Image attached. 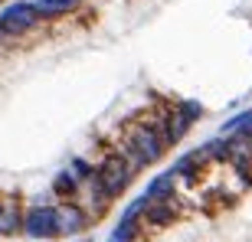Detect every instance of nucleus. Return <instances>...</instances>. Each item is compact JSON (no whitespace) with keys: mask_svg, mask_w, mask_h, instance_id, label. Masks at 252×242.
<instances>
[{"mask_svg":"<svg viewBox=\"0 0 252 242\" xmlns=\"http://www.w3.org/2000/svg\"><path fill=\"white\" fill-rule=\"evenodd\" d=\"M118 154L141 174L144 167L164 160L167 148H164L160 131H158L154 121H128L125 124V134H122V144H118Z\"/></svg>","mask_w":252,"mask_h":242,"instance_id":"1","label":"nucleus"},{"mask_svg":"<svg viewBox=\"0 0 252 242\" xmlns=\"http://www.w3.org/2000/svg\"><path fill=\"white\" fill-rule=\"evenodd\" d=\"M56 216H59V239H79V236L92 226L89 210H85V206H79L75 200L59 203L56 206Z\"/></svg>","mask_w":252,"mask_h":242,"instance_id":"5","label":"nucleus"},{"mask_svg":"<svg viewBox=\"0 0 252 242\" xmlns=\"http://www.w3.org/2000/svg\"><path fill=\"white\" fill-rule=\"evenodd\" d=\"M174 196H177V177H174L170 170H160V174H154V177L148 180L141 200H144V203H160V200H174Z\"/></svg>","mask_w":252,"mask_h":242,"instance_id":"9","label":"nucleus"},{"mask_svg":"<svg viewBox=\"0 0 252 242\" xmlns=\"http://www.w3.org/2000/svg\"><path fill=\"white\" fill-rule=\"evenodd\" d=\"M20 236H27L33 242H56L59 239V216L53 203H33L23 210V226Z\"/></svg>","mask_w":252,"mask_h":242,"instance_id":"4","label":"nucleus"},{"mask_svg":"<svg viewBox=\"0 0 252 242\" xmlns=\"http://www.w3.org/2000/svg\"><path fill=\"white\" fill-rule=\"evenodd\" d=\"M134 177H138V170L131 167L118 151H108V154L102 157V164L95 167V180H98V186L105 190V196H108L112 203L128 193V186H131Z\"/></svg>","mask_w":252,"mask_h":242,"instance_id":"2","label":"nucleus"},{"mask_svg":"<svg viewBox=\"0 0 252 242\" xmlns=\"http://www.w3.org/2000/svg\"><path fill=\"white\" fill-rule=\"evenodd\" d=\"M43 20H39L33 0H10L0 10V39H20L33 33Z\"/></svg>","mask_w":252,"mask_h":242,"instance_id":"3","label":"nucleus"},{"mask_svg":"<svg viewBox=\"0 0 252 242\" xmlns=\"http://www.w3.org/2000/svg\"><path fill=\"white\" fill-rule=\"evenodd\" d=\"M174 112H177L180 118L187 121V124H196V121H200V118L206 115V108H203L200 102H196V98H184V102L174 105Z\"/></svg>","mask_w":252,"mask_h":242,"instance_id":"13","label":"nucleus"},{"mask_svg":"<svg viewBox=\"0 0 252 242\" xmlns=\"http://www.w3.org/2000/svg\"><path fill=\"white\" fill-rule=\"evenodd\" d=\"M105 242H122V239H115V236H108V239H105Z\"/></svg>","mask_w":252,"mask_h":242,"instance_id":"16","label":"nucleus"},{"mask_svg":"<svg viewBox=\"0 0 252 242\" xmlns=\"http://www.w3.org/2000/svg\"><path fill=\"white\" fill-rule=\"evenodd\" d=\"M177 219H180V203H177V196H174V200H160V203H148V210H144V226H151V229L174 226Z\"/></svg>","mask_w":252,"mask_h":242,"instance_id":"8","label":"nucleus"},{"mask_svg":"<svg viewBox=\"0 0 252 242\" xmlns=\"http://www.w3.org/2000/svg\"><path fill=\"white\" fill-rule=\"evenodd\" d=\"M144 210H148V203H144L141 196H134L122 210V219H118V223H144Z\"/></svg>","mask_w":252,"mask_h":242,"instance_id":"15","label":"nucleus"},{"mask_svg":"<svg viewBox=\"0 0 252 242\" xmlns=\"http://www.w3.org/2000/svg\"><path fill=\"white\" fill-rule=\"evenodd\" d=\"M69 170H72V177L79 180V183H89V180L95 177V164L85 157H72L69 160Z\"/></svg>","mask_w":252,"mask_h":242,"instance_id":"14","label":"nucleus"},{"mask_svg":"<svg viewBox=\"0 0 252 242\" xmlns=\"http://www.w3.org/2000/svg\"><path fill=\"white\" fill-rule=\"evenodd\" d=\"M200 148H203V154H206L210 164H229V157H233V138H223V134L203 141Z\"/></svg>","mask_w":252,"mask_h":242,"instance_id":"12","label":"nucleus"},{"mask_svg":"<svg viewBox=\"0 0 252 242\" xmlns=\"http://www.w3.org/2000/svg\"><path fill=\"white\" fill-rule=\"evenodd\" d=\"M3 3H10V0H0V7H3Z\"/></svg>","mask_w":252,"mask_h":242,"instance_id":"18","label":"nucleus"},{"mask_svg":"<svg viewBox=\"0 0 252 242\" xmlns=\"http://www.w3.org/2000/svg\"><path fill=\"white\" fill-rule=\"evenodd\" d=\"M75 242H89V239H82V236H79V239H75Z\"/></svg>","mask_w":252,"mask_h":242,"instance_id":"17","label":"nucleus"},{"mask_svg":"<svg viewBox=\"0 0 252 242\" xmlns=\"http://www.w3.org/2000/svg\"><path fill=\"white\" fill-rule=\"evenodd\" d=\"M23 210H27V206L20 203L17 193H0V239H13V236H20Z\"/></svg>","mask_w":252,"mask_h":242,"instance_id":"6","label":"nucleus"},{"mask_svg":"<svg viewBox=\"0 0 252 242\" xmlns=\"http://www.w3.org/2000/svg\"><path fill=\"white\" fill-rule=\"evenodd\" d=\"M33 7H36L39 20H59V17H65V13L79 10L82 0H33Z\"/></svg>","mask_w":252,"mask_h":242,"instance_id":"11","label":"nucleus"},{"mask_svg":"<svg viewBox=\"0 0 252 242\" xmlns=\"http://www.w3.org/2000/svg\"><path fill=\"white\" fill-rule=\"evenodd\" d=\"M210 164L203 154V148H193L187 151V154H180L177 160H174V167H170V174L177 180H187V183H196L200 180V174H203V167Z\"/></svg>","mask_w":252,"mask_h":242,"instance_id":"7","label":"nucleus"},{"mask_svg":"<svg viewBox=\"0 0 252 242\" xmlns=\"http://www.w3.org/2000/svg\"><path fill=\"white\" fill-rule=\"evenodd\" d=\"M49 190H53V196H59L63 203H69V200H79V193H82V183L72 177V170H69V167H63V170H56V177H53Z\"/></svg>","mask_w":252,"mask_h":242,"instance_id":"10","label":"nucleus"}]
</instances>
